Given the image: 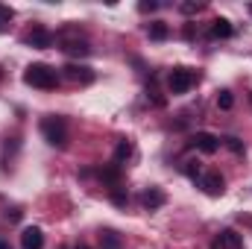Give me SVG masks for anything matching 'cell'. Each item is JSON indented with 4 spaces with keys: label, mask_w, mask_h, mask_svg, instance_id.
I'll list each match as a JSON object with an SVG mask.
<instances>
[{
    "label": "cell",
    "mask_w": 252,
    "mask_h": 249,
    "mask_svg": "<svg viewBox=\"0 0 252 249\" xmlns=\"http://www.w3.org/2000/svg\"><path fill=\"white\" fill-rule=\"evenodd\" d=\"M138 9H141V12H156L158 3H156V0H144V3H138Z\"/></svg>",
    "instance_id": "44dd1931"
},
{
    "label": "cell",
    "mask_w": 252,
    "mask_h": 249,
    "mask_svg": "<svg viewBox=\"0 0 252 249\" xmlns=\"http://www.w3.org/2000/svg\"><path fill=\"white\" fill-rule=\"evenodd\" d=\"M141 202H144V208L156 211V208H161V205L167 202V193H164L161 187H147V190L141 193Z\"/></svg>",
    "instance_id": "ba28073f"
},
{
    "label": "cell",
    "mask_w": 252,
    "mask_h": 249,
    "mask_svg": "<svg viewBox=\"0 0 252 249\" xmlns=\"http://www.w3.org/2000/svg\"><path fill=\"white\" fill-rule=\"evenodd\" d=\"M62 249H64V247H62Z\"/></svg>",
    "instance_id": "cb8c5ba5"
},
{
    "label": "cell",
    "mask_w": 252,
    "mask_h": 249,
    "mask_svg": "<svg viewBox=\"0 0 252 249\" xmlns=\"http://www.w3.org/2000/svg\"><path fill=\"white\" fill-rule=\"evenodd\" d=\"M190 147L199 150V153H205V156H211V153L220 150V138L211 135V132H196V135L190 138Z\"/></svg>",
    "instance_id": "5b68a950"
},
{
    "label": "cell",
    "mask_w": 252,
    "mask_h": 249,
    "mask_svg": "<svg viewBox=\"0 0 252 249\" xmlns=\"http://www.w3.org/2000/svg\"><path fill=\"white\" fill-rule=\"evenodd\" d=\"M193 85H196V73H193L190 67H173L170 76H167L170 94H188Z\"/></svg>",
    "instance_id": "3957f363"
},
{
    "label": "cell",
    "mask_w": 252,
    "mask_h": 249,
    "mask_svg": "<svg viewBox=\"0 0 252 249\" xmlns=\"http://www.w3.org/2000/svg\"><path fill=\"white\" fill-rule=\"evenodd\" d=\"M38 129H41V135H44V141L50 147H64L67 144V124H64V118H59V115L41 118Z\"/></svg>",
    "instance_id": "7a4b0ae2"
},
{
    "label": "cell",
    "mask_w": 252,
    "mask_h": 249,
    "mask_svg": "<svg viewBox=\"0 0 252 249\" xmlns=\"http://www.w3.org/2000/svg\"><path fill=\"white\" fill-rule=\"evenodd\" d=\"M62 50H64V53H73V56H88V53H91L88 41H82V38H73V41H62Z\"/></svg>",
    "instance_id": "7c38bea8"
},
{
    "label": "cell",
    "mask_w": 252,
    "mask_h": 249,
    "mask_svg": "<svg viewBox=\"0 0 252 249\" xmlns=\"http://www.w3.org/2000/svg\"><path fill=\"white\" fill-rule=\"evenodd\" d=\"M129 156H132V144H129V141H121L118 150H115V161H124V158H129Z\"/></svg>",
    "instance_id": "2e32d148"
},
{
    "label": "cell",
    "mask_w": 252,
    "mask_h": 249,
    "mask_svg": "<svg viewBox=\"0 0 252 249\" xmlns=\"http://www.w3.org/2000/svg\"><path fill=\"white\" fill-rule=\"evenodd\" d=\"M24 41H27V44H32V47H38V50H44V47H50V44H53V35H50L44 27H35Z\"/></svg>",
    "instance_id": "30bf717a"
},
{
    "label": "cell",
    "mask_w": 252,
    "mask_h": 249,
    "mask_svg": "<svg viewBox=\"0 0 252 249\" xmlns=\"http://www.w3.org/2000/svg\"><path fill=\"white\" fill-rule=\"evenodd\" d=\"M100 247L103 249H124V238L112 229H103L100 232Z\"/></svg>",
    "instance_id": "8fae6325"
},
{
    "label": "cell",
    "mask_w": 252,
    "mask_h": 249,
    "mask_svg": "<svg viewBox=\"0 0 252 249\" xmlns=\"http://www.w3.org/2000/svg\"><path fill=\"white\" fill-rule=\"evenodd\" d=\"M229 35H232V24L226 18H217L211 24V38H229Z\"/></svg>",
    "instance_id": "4fadbf2b"
},
{
    "label": "cell",
    "mask_w": 252,
    "mask_h": 249,
    "mask_svg": "<svg viewBox=\"0 0 252 249\" xmlns=\"http://www.w3.org/2000/svg\"><path fill=\"white\" fill-rule=\"evenodd\" d=\"M147 32H150V38H156V41H164V38L170 35V30H167V24H161V21H156V24H150V27H147Z\"/></svg>",
    "instance_id": "5bb4252c"
},
{
    "label": "cell",
    "mask_w": 252,
    "mask_h": 249,
    "mask_svg": "<svg viewBox=\"0 0 252 249\" xmlns=\"http://www.w3.org/2000/svg\"><path fill=\"white\" fill-rule=\"evenodd\" d=\"M241 247H244L241 235H238L235 229H223V232H220V238L214 241V247H211V249H241Z\"/></svg>",
    "instance_id": "9c48e42d"
},
{
    "label": "cell",
    "mask_w": 252,
    "mask_h": 249,
    "mask_svg": "<svg viewBox=\"0 0 252 249\" xmlns=\"http://www.w3.org/2000/svg\"><path fill=\"white\" fill-rule=\"evenodd\" d=\"M76 249H88V247H85V244H79V247H76Z\"/></svg>",
    "instance_id": "603a6c76"
},
{
    "label": "cell",
    "mask_w": 252,
    "mask_h": 249,
    "mask_svg": "<svg viewBox=\"0 0 252 249\" xmlns=\"http://www.w3.org/2000/svg\"><path fill=\"white\" fill-rule=\"evenodd\" d=\"M196 182H199V187H202L208 196H220V193L226 190V182H223V176H220L217 170H208V173H202Z\"/></svg>",
    "instance_id": "277c9868"
},
{
    "label": "cell",
    "mask_w": 252,
    "mask_h": 249,
    "mask_svg": "<svg viewBox=\"0 0 252 249\" xmlns=\"http://www.w3.org/2000/svg\"><path fill=\"white\" fill-rule=\"evenodd\" d=\"M15 18V12L9 9V6H0V32H6L9 30V21Z\"/></svg>",
    "instance_id": "e0dca14e"
},
{
    "label": "cell",
    "mask_w": 252,
    "mask_h": 249,
    "mask_svg": "<svg viewBox=\"0 0 252 249\" xmlns=\"http://www.w3.org/2000/svg\"><path fill=\"white\" fill-rule=\"evenodd\" d=\"M217 106H220V109H232V106H235L232 91H217Z\"/></svg>",
    "instance_id": "9a60e30c"
},
{
    "label": "cell",
    "mask_w": 252,
    "mask_h": 249,
    "mask_svg": "<svg viewBox=\"0 0 252 249\" xmlns=\"http://www.w3.org/2000/svg\"><path fill=\"white\" fill-rule=\"evenodd\" d=\"M179 9H182V12H185V15H196V12H199V9H202V3H182V6H179Z\"/></svg>",
    "instance_id": "d6986e66"
},
{
    "label": "cell",
    "mask_w": 252,
    "mask_h": 249,
    "mask_svg": "<svg viewBox=\"0 0 252 249\" xmlns=\"http://www.w3.org/2000/svg\"><path fill=\"white\" fill-rule=\"evenodd\" d=\"M24 82L32 85V88H41V91H53V88L59 85V73H56V67H50V64L32 62L24 70Z\"/></svg>",
    "instance_id": "6da1fadb"
},
{
    "label": "cell",
    "mask_w": 252,
    "mask_h": 249,
    "mask_svg": "<svg viewBox=\"0 0 252 249\" xmlns=\"http://www.w3.org/2000/svg\"><path fill=\"white\" fill-rule=\"evenodd\" d=\"M112 199H115V205H126V193L121 187H112Z\"/></svg>",
    "instance_id": "ffe728a7"
},
{
    "label": "cell",
    "mask_w": 252,
    "mask_h": 249,
    "mask_svg": "<svg viewBox=\"0 0 252 249\" xmlns=\"http://www.w3.org/2000/svg\"><path fill=\"white\" fill-rule=\"evenodd\" d=\"M64 76H67L70 82L88 85V82L94 79V70H91V67H85V64H67V67H64Z\"/></svg>",
    "instance_id": "52a82bcc"
},
{
    "label": "cell",
    "mask_w": 252,
    "mask_h": 249,
    "mask_svg": "<svg viewBox=\"0 0 252 249\" xmlns=\"http://www.w3.org/2000/svg\"><path fill=\"white\" fill-rule=\"evenodd\" d=\"M223 144H226V147H229V150H232V153H238V156H241V153H244V144H241V141H238V138H232V135H229V138H223Z\"/></svg>",
    "instance_id": "ac0fdd59"
},
{
    "label": "cell",
    "mask_w": 252,
    "mask_h": 249,
    "mask_svg": "<svg viewBox=\"0 0 252 249\" xmlns=\"http://www.w3.org/2000/svg\"><path fill=\"white\" fill-rule=\"evenodd\" d=\"M0 249H9V247H6V244H3V241H0Z\"/></svg>",
    "instance_id": "7402d4cb"
},
{
    "label": "cell",
    "mask_w": 252,
    "mask_h": 249,
    "mask_svg": "<svg viewBox=\"0 0 252 249\" xmlns=\"http://www.w3.org/2000/svg\"><path fill=\"white\" fill-rule=\"evenodd\" d=\"M44 247V232L38 226H27L21 232V249H41Z\"/></svg>",
    "instance_id": "8992f818"
}]
</instances>
